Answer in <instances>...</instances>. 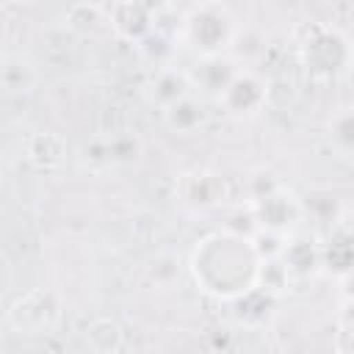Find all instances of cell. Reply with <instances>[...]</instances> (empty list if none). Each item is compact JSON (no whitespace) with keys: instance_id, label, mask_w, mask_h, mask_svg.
Instances as JSON below:
<instances>
[{"instance_id":"8","label":"cell","mask_w":354,"mask_h":354,"mask_svg":"<svg viewBox=\"0 0 354 354\" xmlns=\"http://www.w3.org/2000/svg\"><path fill=\"white\" fill-rule=\"evenodd\" d=\"M108 8V19H111V30L133 44H141L152 30H155V8L147 3H113L105 6Z\"/></svg>"},{"instance_id":"16","label":"cell","mask_w":354,"mask_h":354,"mask_svg":"<svg viewBox=\"0 0 354 354\" xmlns=\"http://www.w3.org/2000/svg\"><path fill=\"white\" fill-rule=\"evenodd\" d=\"M141 58L155 66V69H166V66H174V53H177V36H166L163 30H152L141 44H136Z\"/></svg>"},{"instance_id":"13","label":"cell","mask_w":354,"mask_h":354,"mask_svg":"<svg viewBox=\"0 0 354 354\" xmlns=\"http://www.w3.org/2000/svg\"><path fill=\"white\" fill-rule=\"evenodd\" d=\"M86 343H88L91 354H116V351H122L124 335H122L119 321L116 318H108V315L94 318L86 326Z\"/></svg>"},{"instance_id":"2","label":"cell","mask_w":354,"mask_h":354,"mask_svg":"<svg viewBox=\"0 0 354 354\" xmlns=\"http://www.w3.org/2000/svg\"><path fill=\"white\" fill-rule=\"evenodd\" d=\"M238 36L235 17L221 3H199L183 17L180 39L188 44L199 58L224 55L227 47H232Z\"/></svg>"},{"instance_id":"4","label":"cell","mask_w":354,"mask_h":354,"mask_svg":"<svg viewBox=\"0 0 354 354\" xmlns=\"http://www.w3.org/2000/svg\"><path fill=\"white\" fill-rule=\"evenodd\" d=\"M299 50H301L307 69L318 75H337L348 69V64L354 61L351 41L329 25H310V33L299 44Z\"/></svg>"},{"instance_id":"1","label":"cell","mask_w":354,"mask_h":354,"mask_svg":"<svg viewBox=\"0 0 354 354\" xmlns=\"http://www.w3.org/2000/svg\"><path fill=\"white\" fill-rule=\"evenodd\" d=\"M257 263L260 260L249 241L213 232L196 243L191 254V274L205 293L230 301L254 288Z\"/></svg>"},{"instance_id":"28","label":"cell","mask_w":354,"mask_h":354,"mask_svg":"<svg viewBox=\"0 0 354 354\" xmlns=\"http://www.w3.org/2000/svg\"><path fill=\"white\" fill-rule=\"evenodd\" d=\"M116 354H127V351H124V348H122V351H116Z\"/></svg>"},{"instance_id":"3","label":"cell","mask_w":354,"mask_h":354,"mask_svg":"<svg viewBox=\"0 0 354 354\" xmlns=\"http://www.w3.org/2000/svg\"><path fill=\"white\" fill-rule=\"evenodd\" d=\"M61 318V296L50 288H33L17 296L6 310V321L19 335H44Z\"/></svg>"},{"instance_id":"11","label":"cell","mask_w":354,"mask_h":354,"mask_svg":"<svg viewBox=\"0 0 354 354\" xmlns=\"http://www.w3.org/2000/svg\"><path fill=\"white\" fill-rule=\"evenodd\" d=\"M66 138L55 130H41V133H33L25 144V158L33 169L39 171H53L58 169L64 160H66Z\"/></svg>"},{"instance_id":"7","label":"cell","mask_w":354,"mask_h":354,"mask_svg":"<svg viewBox=\"0 0 354 354\" xmlns=\"http://www.w3.org/2000/svg\"><path fill=\"white\" fill-rule=\"evenodd\" d=\"M254 210V218L260 224V230H274V232H293L301 221H304V205L301 199L288 191L285 185L279 191H274L271 196L249 205Z\"/></svg>"},{"instance_id":"20","label":"cell","mask_w":354,"mask_h":354,"mask_svg":"<svg viewBox=\"0 0 354 354\" xmlns=\"http://www.w3.org/2000/svg\"><path fill=\"white\" fill-rule=\"evenodd\" d=\"M0 80L8 94H25L36 86V69L25 58H6L0 69Z\"/></svg>"},{"instance_id":"26","label":"cell","mask_w":354,"mask_h":354,"mask_svg":"<svg viewBox=\"0 0 354 354\" xmlns=\"http://www.w3.org/2000/svg\"><path fill=\"white\" fill-rule=\"evenodd\" d=\"M337 293L340 301H354V268L337 274Z\"/></svg>"},{"instance_id":"10","label":"cell","mask_w":354,"mask_h":354,"mask_svg":"<svg viewBox=\"0 0 354 354\" xmlns=\"http://www.w3.org/2000/svg\"><path fill=\"white\" fill-rule=\"evenodd\" d=\"M238 69H241V66H235L232 58H227V55H213V58H199L196 66L188 72V77H191L194 88L210 91V94H216V100H218V94L232 83V77L238 75Z\"/></svg>"},{"instance_id":"18","label":"cell","mask_w":354,"mask_h":354,"mask_svg":"<svg viewBox=\"0 0 354 354\" xmlns=\"http://www.w3.org/2000/svg\"><path fill=\"white\" fill-rule=\"evenodd\" d=\"M326 138L337 155H354V108H340L329 116Z\"/></svg>"},{"instance_id":"15","label":"cell","mask_w":354,"mask_h":354,"mask_svg":"<svg viewBox=\"0 0 354 354\" xmlns=\"http://www.w3.org/2000/svg\"><path fill=\"white\" fill-rule=\"evenodd\" d=\"M254 288L268 293V296H274V299H279L293 288V277H290L288 266L279 257L260 260L257 263V274H254Z\"/></svg>"},{"instance_id":"14","label":"cell","mask_w":354,"mask_h":354,"mask_svg":"<svg viewBox=\"0 0 354 354\" xmlns=\"http://www.w3.org/2000/svg\"><path fill=\"white\" fill-rule=\"evenodd\" d=\"M202 119H205V113H202V102L196 97H185V100H180V102H174L171 108L163 111L166 127L174 130L177 136L196 133L202 127Z\"/></svg>"},{"instance_id":"5","label":"cell","mask_w":354,"mask_h":354,"mask_svg":"<svg viewBox=\"0 0 354 354\" xmlns=\"http://www.w3.org/2000/svg\"><path fill=\"white\" fill-rule=\"evenodd\" d=\"M268 83L252 72V69H238V75L232 77V83L218 94V105L232 116V119H249L254 113H260L268 102Z\"/></svg>"},{"instance_id":"22","label":"cell","mask_w":354,"mask_h":354,"mask_svg":"<svg viewBox=\"0 0 354 354\" xmlns=\"http://www.w3.org/2000/svg\"><path fill=\"white\" fill-rule=\"evenodd\" d=\"M288 232H274V230H260L249 243L257 254V260H274V257H282L285 252V243H288Z\"/></svg>"},{"instance_id":"12","label":"cell","mask_w":354,"mask_h":354,"mask_svg":"<svg viewBox=\"0 0 354 354\" xmlns=\"http://www.w3.org/2000/svg\"><path fill=\"white\" fill-rule=\"evenodd\" d=\"M149 97L166 111L174 102L194 97V83L188 77V72L177 69V66H166V69H155L152 80H149Z\"/></svg>"},{"instance_id":"23","label":"cell","mask_w":354,"mask_h":354,"mask_svg":"<svg viewBox=\"0 0 354 354\" xmlns=\"http://www.w3.org/2000/svg\"><path fill=\"white\" fill-rule=\"evenodd\" d=\"M279 188H282V183L277 180L274 171H268V169H257V171L249 177V183H246V196H249L246 205H254V202L271 196V194L279 191Z\"/></svg>"},{"instance_id":"27","label":"cell","mask_w":354,"mask_h":354,"mask_svg":"<svg viewBox=\"0 0 354 354\" xmlns=\"http://www.w3.org/2000/svg\"><path fill=\"white\" fill-rule=\"evenodd\" d=\"M196 354H213V351H196Z\"/></svg>"},{"instance_id":"9","label":"cell","mask_w":354,"mask_h":354,"mask_svg":"<svg viewBox=\"0 0 354 354\" xmlns=\"http://www.w3.org/2000/svg\"><path fill=\"white\" fill-rule=\"evenodd\" d=\"M279 260L288 266V271L293 277V285H296L299 279H313L321 271V266H324V246L313 235H307V232H290Z\"/></svg>"},{"instance_id":"19","label":"cell","mask_w":354,"mask_h":354,"mask_svg":"<svg viewBox=\"0 0 354 354\" xmlns=\"http://www.w3.org/2000/svg\"><path fill=\"white\" fill-rule=\"evenodd\" d=\"M64 22L77 30V33H94L97 28H111L108 19V8L105 6H94V3H75L66 8Z\"/></svg>"},{"instance_id":"6","label":"cell","mask_w":354,"mask_h":354,"mask_svg":"<svg viewBox=\"0 0 354 354\" xmlns=\"http://www.w3.org/2000/svg\"><path fill=\"white\" fill-rule=\"evenodd\" d=\"M177 199L191 210H210L227 199V183L221 174L207 169H191L177 177Z\"/></svg>"},{"instance_id":"24","label":"cell","mask_w":354,"mask_h":354,"mask_svg":"<svg viewBox=\"0 0 354 354\" xmlns=\"http://www.w3.org/2000/svg\"><path fill=\"white\" fill-rule=\"evenodd\" d=\"M221 232L235 235V238H243V241H252V238L260 232V224H257V218H254V210H252L249 205H246V210H243V207L235 210V213L227 218V224H224Z\"/></svg>"},{"instance_id":"25","label":"cell","mask_w":354,"mask_h":354,"mask_svg":"<svg viewBox=\"0 0 354 354\" xmlns=\"http://www.w3.org/2000/svg\"><path fill=\"white\" fill-rule=\"evenodd\" d=\"M332 346L337 354H354V324L340 321L335 335H332Z\"/></svg>"},{"instance_id":"17","label":"cell","mask_w":354,"mask_h":354,"mask_svg":"<svg viewBox=\"0 0 354 354\" xmlns=\"http://www.w3.org/2000/svg\"><path fill=\"white\" fill-rule=\"evenodd\" d=\"M301 205H304V216H313L321 224H329L332 227V224H340V218H343L340 199L332 191H326V188H313L301 199Z\"/></svg>"},{"instance_id":"21","label":"cell","mask_w":354,"mask_h":354,"mask_svg":"<svg viewBox=\"0 0 354 354\" xmlns=\"http://www.w3.org/2000/svg\"><path fill=\"white\" fill-rule=\"evenodd\" d=\"M147 274L158 288H171L180 279V257L174 252H160L147 266Z\"/></svg>"}]
</instances>
